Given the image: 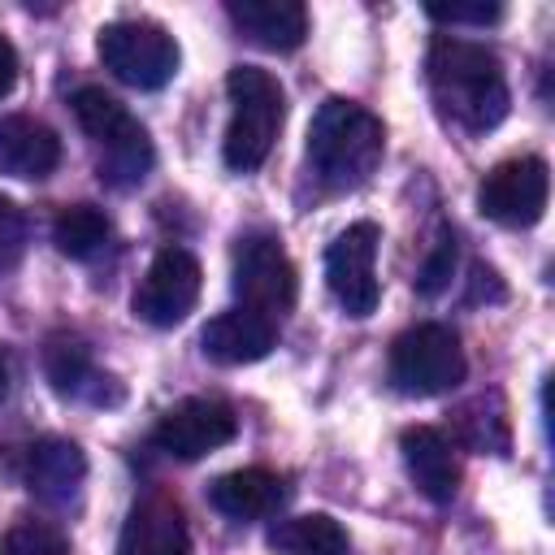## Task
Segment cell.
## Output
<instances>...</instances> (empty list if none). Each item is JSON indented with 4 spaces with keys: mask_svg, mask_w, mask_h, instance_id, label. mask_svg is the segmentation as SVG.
<instances>
[{
    "mask_svg": "<svg viewBox=\"0 0 555 555\" xmlns=\"http://www.w3.org/2000/svg\"><path fill=\"white\" fill-rule=\"evenodd\" d=\"M425 78L442 117H451L473 134L494 130L512 108L503 61L486 43H473L460 35H434L425 52Z\"/></svg>",
    "mask_w": 555,
    "mask_h": 555,
    "instance_id": "obj_1",
    "label": "cell"
},
{
    "mask_svg": "<svg viewBox=\"0 0 555 555\" xmlns=\"http://www.w3.org/2000/svg\"><path fill=\"white\" fill-rule=\"evenodd\" d=\"M386 152V126L356 100H325L308 126V165L321 186L351 191L373 178Z\"/></svg>",
    "mask_w": 555,
    "mask_h": 555,
    "instance_id": "obj_2",
    "label": "cell"
},
{
    "mask_svg": "<svg viewBox=\"0 0 555 555\" xmlns=\"http://www.w3.org/2000/svg\"><path fill=\"white\" fill-rule=\"evenodd\" d=\"M225 95H230V126L221 139V156L234 173H251L273 152V139L286 117V91L269 69L234 65L225 78Z\"/></svg>",
    "mask_w": 555,
    "mask_h": 555,
    "instance_id": "obj_3",
    "label": "cell"
},
{
    "mask_svg": "<svg viewBox=\"0 0 555 555\" xmlns=\"http://www.w3.org/2000/svg\"><path fill=\"white\" fill-rule=\"evenodd\" d=\"M69 104H74L82 134L100 152V178L108 186H139L156 160L152 139L139 126V117L104 87H78Z\"/></svg>",
    "mask_w": 555,
    "mask_h": 555,
    "instance_id": "obj_4",
    "label": "cell"
},
{
    "mask_svg": "<svg viewBox=\"0 0 555 555\" xmlns=\"http://www.w3.org/2000/svg\"><path fill=\"white\" fill-rule=\"evenodd\" d=\"M468 364H464V347L455 338V330L447 325H412L390 343V386L399 395L412 399H429V395H447L464 382Z\"/></svg>",
    "mask_w": 555,
    "mask_h": 555,
    "instance_id": "obj_5",
    "label": "cell"
},
{
    "mask_svg": "<svg viewBox=\"0 0 555 555\" xmlns=\"http://www.w3.org/2000/svg\"><path fill=\"white\" fill-rule=\"evenodd\" d=\"M100 61L104 69L126 82V87H139V91H156L165 87L173 74H178V39L156 26V22H143V17H121V22H108L100 30Z\"/></svg>",
    "mask_w": 555,
    "mask_h": 555,
    "instance_id": "obj_6",
    "label": "cell"
},
{
    "mask_svg": "<svg viewBox=\"0 0 555 555\" xmlns=\"http://www.w3.org/2000/svg\"><path fill=\"white\" fill-rule=\"evenodd\" d=\"M238 308L251 317H264L269 325H278L299 295V278L295 264L286 256V247L273 234H247L234 247V278H230Z\"/></svg>",
    "mask_w": 555,
    "mask_h": 555,
    "instance_id": "obj_7",
    "label": "cell"
},
{
    "mask_svg": "<svg viewBox=\"0 0 555 555\" xmlns=\"http://www.w3.org/2000/svg\"><path fill=\"white\" fill-rule=\"evenodd\" d=\"M546 195H551V173L542 156H512L499 160L481 186H477V208L481 217H490L494 225L507 230H529L542 221L546 212Z\"/></svg>",
    "mask_w": 555,
    "mask_h": 555,
    "instance_id": "obj_8",
    "label": "cell"
},
{
    "mask_svg": "<svg viewBox=\"0 0 555 555\" xmlns=\"http://www.w3.org/2000/svg\"><path fill=\"white\" fill-rule=\"evenodd\" d=\"M377 243H382V230L373 221H356L343 234H334V243L325 247V282L351 317H369L382 299Z\"/></svg>",
    "mask_w": 555,
    "mask_h": 555,
    "instance_id": "obj_9",
    "label": "cell"
},
{
    "mask_svg": "<svg viewBox=\"0 0 555 555\" xmlns=\"http://www.w3.org/2000/svg\"><path fill=\"white\" fill-rule=\"evenodd\" d=\"M199 260L186 247H165L152 256L139 291H134V317L156 325V330H173L178 321H186V312L199 299Z\"/></svg>",
    "mask_w": 555,
    "mask_h": 555,
    "instance_id": "obj_10",
    "label": "cell"
},
{
    "mask_svg": "<svg viewBox=\"0 0 555 555\" xmlns=\"http://www.w3.org/2000/svg\"><path fill=\"white\" fill-rule=\"evenodd\" d=\"M234 434H238L234 408H230L225 399L195 395V399L173 403V408L160 416L152 442H156V451H165V455H173V460H204L208 451L225 447Z\"/></svg>",
    "mask_w": 555,
    "mask_h": 555,
    "instance_id": "obj_11",
    "label": "cell"
},
{
    "mask_svg": "<svg viewBox=\"0 0 555 555\" xmlns=\"http://www.w3.org/2000/svg\"><path fill=\"white\" fill-rule=\"evenodd\" d=\"M399 451H403V468H408L412 486L429 503H451L455 499V490H460V460H455V447L447 442L442 429L408 425L399 434Z\"/></svg>",
    "mask_w": 555,
    "mask_h": 555,
    "instance_id": "obj_12",
    "label": "cell"
},
{
    "mask_svg": "<svg viewBox=\"0 0 555 555\" xmlns=\"http://www.w3.org/2000/svg\"><path fill=\"white\" fill-rule=\"evenodd\" d=\"M117 555H191V533L178 503L160 494L139 499L121 525Z\"/></svg>",
    "mask_w": 555,
    "mask_h": 555,
    "instance_id": "obj_13",
    "label": "cell"
},
{
    "mask_svg": "<svg viewBox=\"0 0 555 555\" xmlns=\"http://www.w3.org/2000/svg\"><path fill=\"white\" fill-rule=\"evenodd\" d=\"M87 481V455L78 442L69 438H43L30 447L26 455V486L35 499H43L48 507H65L78 499Z\"/></svg>",
    "mask_w": 555,
    "mask_h": 555,
    "instance_id": "obj_14",
    "label": "cell"
},
{
    "mask_svg": "<svg viewBox=\"0 0 555 555\" xmlns=\"http://www.w3.org/2000/svg\"><path fill=\"white\" fill-rule=\"evenodd\" d=\"M273 343H278V325H269L264 317H251L243 308L217 312L199 330V347L212 364H256L273 351Z\"/></svg>",
    "mask_w": 555,
    "mask_h": 555,
    "instance_id": "obj_15",
    "label": "cell"
},
{
    "mask_svg": "<svg viewBox=\"0 0 555 555\" xmlns=\"http://www.w3.org/2000/svg\"><path fill=\"white\" fill-rule=\"evenodd\" d=\"M61 165V139L52 126L26 113L0 117V173L9 178H48Z\"/></svg>",
    "mask_w": 555,
    "mask_h": 555,
    "instance_id": "obj_16",
    "label": "cell"
},
{
    "mask_svg": "<svg viewBox=\"0 0 555 555\" xmlns=\"http://www.w3.org/2000/svg\"><path fill=\"white\" fill-rule=\"evenodd\" d=\"M238 35L269 52H291L308 35V9L299 0H230L225 4Z\"/></svg>",
    "mask_w": 555,
    "mask_h": 555,
    "instance_id": "obj_17",
    "label": "cell"
},
{
    "mask_svg": "<svg viewBox=\"0 0 555 555\" xmlns=\"http://www.w3.org/2000/svg\"><path fill=\"white\" fill-rule=\"evenodd\" d=\"M208 503L230 520H264L286 503V486L269 468H234L208 486Z\"/></svg>",
    "mask_w": 555,
    "mask_h": 555,
    "instance_id": "obj_18",
    "label": "cell"
},
{
    "mask_svg": "<svg viewBox=\"0 0 555 555\" xmlns=\"http://www.w3.org/2000/svg\"><path fill=\"white\" fill-rule=\"evenodd\" d=\"M269 546L278 555H347V529L325 516V512H308V516H286L269 529Z\"/></svg>",
    "mask_w": 555,
    "mask_h": 555,
    "instance_id": "obj_19",
    "label": "cell"
},
{
    "mask_svg": "<svg viewBox=\"0 0 555 555\" xmlns=\"http://www.w3.org/2000/svg\"><path fill=\"white\" fill-rule=\"evenodd\" d=\"M108 230H113V225H108V217H104L95 204H69V208H61L56 221H52V243H56V251L69 256V260H91V256L104 251Z\"/></svg>",
    "mask_w": 555,
    "mask_h": 555,
    "instance_id": "obj_20",
    "label": "cell"
},
{
    "mask_svg": "<svg viewBox=\"0 0 555 555\" xmlns=\"http://www.w3.org/2000/svg\"><path fill=\"white\" fill-rule=\"evenodd\" d=\"M43 373H48L56 395H82L95 382L91 351L78 338H52L48 351H43Z\"/></svg>",
    "mask_w": 555,
    "mask_h": 555,
    "instance_id": "obj_21",
    "label": "cell"
},
{
    "mask_svg": "<svg viewBox=\"0 0 555 555\" xmlns=\"http://www.w3.org/2000/svg\"><path fill=\"white\" fill-rule=\"evenodd\" d=\"M0 555H69V542L61 529H52L43 520H17L0 538Z\"/></svg>",
    "mask_w": 555,
    "mask_h": 555,
    "instance_id": "obj_22",
    "label": "cell"
},
{
    "mask_svg": "<svg viewBox=\"0 0 555 555\" xmlns=\"http://www.w3.org/2000/svg\"><path fill=\"white\" fill-rule=\"evenodd\" d=\"M451 273H455V234L442 230L438 243H434V251L425 256V264H421V273H416V291H421V295H438V291L451 282Z\"/></svg>",
    "mask_w": 555,
    "mask_h": 555,
    "instance_id": "obj_23",
    "label": "cell"
},
{
    "mask_svg": "<svg viewBox=\"0 0 555 555\" xmlns=\"http://www.w3.org/2000/svg\"><path fill=\"white\" fill-rule=\"evenodd\" d=\"M22 251H26V217L9 195H0V278L17 269Z\"/></svg>",
    "mask_w": 555,
    "mask_h": 555,
    "instance_id": "obj_24",
    "label": "cell"
},
{
    "mask_svg": "<svg viewBox=\"0 0 555 555\" xmlns=\"http://www.w3.org/2000/svg\"><path fill=\"white\" fill-rule=\"evenodd\" d=\"M425 13L442 26H490L503 17V9L486 4V0H477V4H425Z\"/></svg>",
    "mask_w": 555,
    "mask_h": 555,
    "instance_id": "obj_25",
    "label": "cell"
},
{
    "mask_svg": "<svg viewBox=\"0 0 555 555\" xmlns=\"http://www.w3.org/2000/svg\"><path fill=\"white\" fill-rule=\"evenodd\" d=\"M17 82V48L0 35V95H9Z\"/></svg>",
    "mask_w": 555,
    "mask_h": 555,
    "instance_id": "obj_26",
    "label": "cell"
},
{
    "mask_svg": "<svg viewBox=\"0 0 555 555\" xmlns=\"http://www.w3.org/2000/svg\"><path fill=\"white\" fill-rule=\"evenodd\" d=\"M4 386H9V364H4V356H0V395H4Z\"/></svg>",
    "mask_w": 555,
    "mask_h": 555,
    "instance_id": "obj_27",
    "label": "cell"
}]
</instances>
